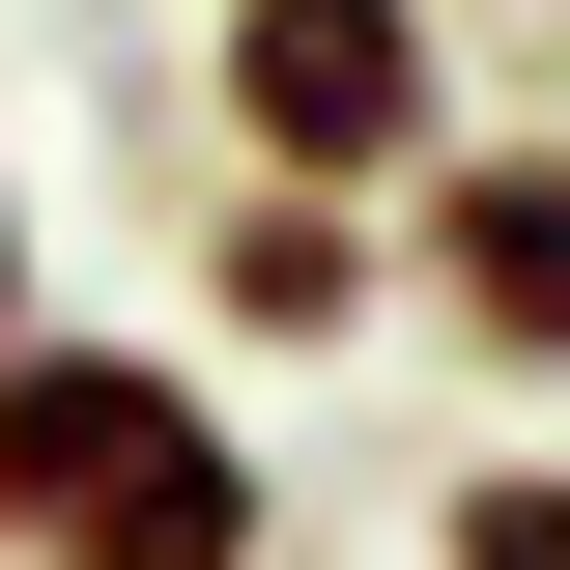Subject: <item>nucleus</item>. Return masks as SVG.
<instances>
[{"instance_id": "1", "label": "nucleus", "mask_w": 570, "mask_h": 570, "mask_svg": "<svg viewBox=\"0 0 570 570\" xmlns=\"http://www.w3.org/2000/svg\"><path fill=\"white\" fill-rule=\"evenodd\" d=\"M0 570H285L228 371L142 343V314H29L0 343Z\"/></svg>"}, {"instance_id": "2", "label": "nucleus", "mask_w": 570, "mask_h": 570, "mask_svg": "<svg viewBox=\"0 0 570 570\" xmlns=\"http://www.w3.org/2000/svg\"><path fill=\"white\" fill-rule=\"evenodd\" d=\"M428 142H456V29L428 0H200V171L400 200Z\"/></svg>"}, {"instance_id": "3", "label": "nucleus", "mask_w": 570, "mask_h": 570, "mask_svg": "<svg viewBox=\"0 0 570 570\" xmlns=\"http://www.w3.org/2000/svg\"><path fill=\"white\" fill-rule=\"evenodd\" d=\"M400 314L513 400H570V115H456L400 171Z\"/></svg>"}, {"instance_id": "4", "label": "nucleus", "mask_w": 570, "mask_h": 570, "mask_svg": "<svg viewBox=\"0 0 570 570\" xmlns=\"http://www.w3.org/2000/svg\"><path fill=\"white\" fill-rule=\"evenodd\" d=\"M343 343H400V200L200 171V371H343Z\"/></svg>"}, {"instance_id": "5", "label": "nucleus", "mask_w": 570, "mask_h": 570, "mask_svg": "<svg viewBox=\"0 0 570 570\" xmlns=\"http://www.w3.org/2000/svg\"><path fill=\"white\" fill-rule=\"evenodd\" d=\"M428 570H570V428L456 456V485H428Z\"/></svg>"}, {"instance_id": "6", "label": "nucleus", "mask_w": 570, "mask_h": 570, "mask_svg": "<svg viewBox=\"0 0 570 570\" xmlns=\"http://www.w3.org/2000/svg\"><path fill=\"white\" fill-rule=\"evenodd\" d=\"M29 314H58V285H29V142H0V343H29Z\"/></svg>"}, {"instance_id": "7", "label": "nucleus", "mask_w": 570, "mask_h": 570, "mask_svg": "<svg viewBox=\"0 0 570 570\" xmlns=\"http://www.w3.org/2000/svg\"><path fill=\"white\" fill-rule=\"evenodd\" d=\"M542 115H570V0H542Z\"/></svg>"}]
</instances>
